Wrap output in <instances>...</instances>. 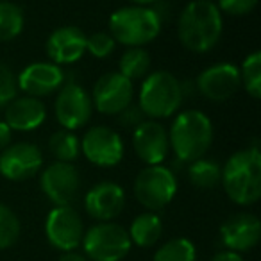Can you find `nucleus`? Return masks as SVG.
Masks as SVG:
<instances>
[{
  "instance_id": "obj_1",
  "label": "nucleus",
  "mask_w": 261,
  "mask_h": 261,
  "mask_svg": "<svg viewBox=\"0 0 261 261\" xmlns=\"http://www.w3.org/2000/svg\"><path fill=\"white\" fill-rule=\"evenodd\" d=\"M224 22L222 13L211 0H192L177 20V36L190 52H210L220 41Z\"/></svg>"
},
{
  "instance_id": "obj_2",
  "label": "nucleus",
  "mask_w": 261,
  "mask_h": 261,
  "mask_svg": "<svg viewBox=\"0 0 261 261\" xmlns=\"http://www.w3.org/2000/svg\"><path fill=\"white\" fill-rule=\"evenodd\" d=\"M220 182L227 197L238 206L256 204L261 197V150L256 140L250 147L234 152L222 167Z\"/></svg>"
},
{
  "instance_id": "obj_3",
  "label": "nucleus",
  "mask_w": 261,
  "mask_h": 261,
  "mask_svg": "<svg viewBox=\"0 0 261 261\" xmlns=\"http://www.w3.org/2000/svg\"><path fill=\"white\" fill-rule=\"evenodd\" d=\"M168 142L181 163H192L206 156L213 142V123L199 109H188L175 116Z\"/></svg>"
},
{
  "instance_id": "obj_4",
  "label": "nucleus",
  "mask_w": 261,
  "mask_h": 261,
  "mask_svg": "<svg viewBox=\"0 0 261 261\" xmlns=\"http://www.w3.org/2000/svg\"><path fill=\"white\" fill-rule=\"evenodd\" d=\"M161 20L156 11L147 6H127L109 16V31L115 41L127 47H143L160 36Z\"/></svg>"
},
{
  "instance_id": "obj_5",
  "label": "nucleus",
  "mask_w": 261,
  "mask_h": 261,
  "mask_svg": "<svg viewBox=\"0 0 261 261\" xmlns=\"http://www.w3.org/2000/svg\"><path fill=\"white\" fill-rule=\"evenodd\" d=\"M182 98L185 97L177 77L167 70H158L149 73L143 81L138 106L145 116L160 120L174 115L181 108Z\"/></svg>"
},
{
  "instance_id": "obj_6",
  "label": "nucleus",
  "mask_w": 261,
  "mask_h": 261,
  "mask_svg": "<svg viewBox=\"0 0 261 261\" xmlns=\"http://www.w3.org/2000/svg\"><path fill=\"white\" fill-rule=\"evenodd\" d=\"M83 247L91 261H122L130 250L129 232L113 222H98L83 236Z\"/></svg>"
},
{
  "instance_id": "obj_7",
  "label": "nucleus",
  "mask_w": 261,
  "mask_h": 261,
  "mask_svg": "<svg viewBox=\"0 0 261 261\" xmlns=\"http://www.w3.org/2000/svg\"><path fill=\"white\" fill-rule=\"evenodd\" d=\"M177 193V179L170 168L163 165L145 167L135 181V197L149 211H160L172 202Z\"/></svg>"
},
{
  "instance_id": "obj_8",
  "label": "nucleus",
  "mask_w": 261,
  "mask_h": 261,
  "mask_svg": "<svg viewBox=\"0 0 261 261\" xmlns=\"http://www.w3.org/2000/svg\"><path fill=\"white\" fill-rule=\"evenodd\" d=\"M45 234L54 249L72 252L81 245L84 236L81 215L72 206H54L45 220Z\"/></svg>"
},
{
  "instance_id": "obj_9",
  "label": "nucleus",
  "mask_w": 261,
  "mask_h": 261,
  "mask_svg": "<svg viewBox=\"0 0 261 261\" xmlns=\"http://www.w3.org/2000/svg\"><path fill=\"white\" fill-rule=\"evenodd\" d=\"M40 186L54 206H72L79 195L81 175L72 163L54 161L41 172Z\"/></svg>"
},
{
  "instance_id": "obj_10",
  "label": "nucleus",
  "mask_w": 261,
  "mask_h": 261,
  "mask_svg": "<svg viewBox=\"0 0 261 261\" xmlns=\"http://www.w3.org/2000/svg\"><path fill=\"white\" fill-rule=\"evenodd\" d=\"M81 150L90 163L102 168L116 167L123 158V142L122 136L111 127L97 125L86 130L84 138L81 140Z\"/></svg>"
},
{
  "instance_id": "obj_11",
  "label": "nucleus",
  "mask_w": 261,
  "mask_h": 261,
  "mask_svg": "<svg viewBox=\"0 0 261 261\" xmlns=\"http://www.w3.org/2000/svg\"><path fill=\"white\" fill-rule=\"evenodd\" d=\"M56 118L65 129L75 130L84 127L91 118L93 104L91 97L81 84L68 83L59 88L54 104Z\"/></svg>"
},
{
  "instance_id": "obj_12",
  "label": "nucleus",
  "mask_w": 261,
  "mask_h": 261,
  "mask_svg": "<svg viewBox=\"0 0 261 261\" xmlns=\"http://www.w3.org/2000/svg\"><path fill=\"white\" fill-rule=\"evenodd\" d=\"M41 167L43 154L34 143H13L0 154V175L9 181H27L34 177Z\"/></svg>"
},
{
  "instance_id": "obj_13",
  "label": "nucleus",
  "mask_w": 261,
  "mask_h": 261,
  "mask_svg": "<svg viewBox=\"0 0 261 261\" xmlns=\"http://www.w3.org/2000/svg\"><path fill=\"white\" fill-rule=\"evenodd\" d=\"M133 83L118 72L98 77L91 93V104L104 115H118L133 102Z\"/></svg>"
},
{
  "instance_id": "obj_14",
  "label": "nucleus",
  "mask_w": 261,
  "mask_h": 261,
  "mask_svg": "<svg viewBox=\"0 0 261 261\" xmlns=\"http://www.w3.org/2000/svg\"><path fill=\"white\" fill-rule=\"evenodd\" d=\"M242 86L238 66L231 63L211 65L197 77L195 88L200 95L211 102H225Z\"/></svg>"
},
{
  "instance_id": "obj_15",
  "label": "nucleus",
  "mask_w": 261,
  "mask_h": 261,
  "mask_svg": "<svg viewBox=\"0 0 261 261\" xmlns=\"http://www.w3.org/2000/svg\"><path fill=\"white\" fill-rule=\"evenodd\" d=\"M133 149L147 167L161 165L170 150L167 129L156 120H145L133 130Z\"/></svg>"
},
{
  "instance_id": "obj_16",
  "label": "nucleus",
  "mask_w": 261,
  "mask_h": 261,
  "mask_svg": "<svg viewBox=\"0 0 261 261\" xmlns=\"http://www.w3.org/2000/svg\"><path fill=\"white\" fill-rule=\"evenodd\" d=\"M63 81H65V73H63L61 66L54 65V63H31L20 72L18 88L29 97H47L58 91L61 88Z\"/></svg>"
},
{
  "instance_id": "obj_17",
  "label": "nucleus",
  "mask_w": 261,
  "mask_h": 261,
  "mask_svg": "<svg viewBox=\"0 0 261 261\" xmlns=\"http://www.w3.org/2000/svg\"><path fill=\"white\" fill-rule=\"evenodd\" d=\"M261 238V222L252 213H236L220 227V240L227 250L245 252L257 245Z\"/></svg>"
},
{
  "instance_id": "obj_18",
  "label": "nucleus",
  "mask_w": 261,
  "mask_h": 261,
  "mask_svg": "<svg viewBox=\"0 0 261 261\" xmlns=\"http://www.w3.org/2000/svg\"><path fill=\"white\" fill-rule=\"evenodd\" d=\"M125 206V192L116 182L104 181L95 185L84 197L88 215L98 222H109L122 213Z\"/></svg>"
},
{
  "instance_id": "obj_19",
  "label": "nucleus",
  "mask_w": 261,
  "mask_h": 261,
  "mask_svg": "<svg viewBox=\"0 0 261 261\" xmlns=\"http://www.w3.org/2000/svg\"><path fill=\"white\" fill-rule=\"evenodd\" d=\"M45 48L54 65H72L86 52V34L73 25L58 27L50 33Z\"/></svg>"
},
{
  "instance_id": "obj_20",
  "label": "nucleus",
  "mask_w": 261,
  "mask_h": 261,
  "mask_svg": "<svg viewBox=\"0 0 261 261\" xmlns=\"http://www.w3.org/2000/svg\"><path fill=\"white\" fill-rule=\"evenodd\" d=\"M47 118L45 104L36 97H15L6 106L4 122L11 127V130H34Z\"/></svg>"
},
{
  "instance_id": "obj_21",
  "label": "nucleus",
  "mask_w": 261,
  "mask_h": 261,
  "mask_svg": "<svg viewBox=\"0 0 261 261\" xmlns=\"http://www.w3.org/2000/svg\"><path fill=\"white\" fill-rule=\"evenodd\" d=\"M129 238L130 243H136L138 247H152L158 243L163 232V222L156 213L149 211V213H142L133 220L129 227Z\"/></svg>"
},
{
  "instance_id": "obj_22",
  "label": "nucleus",
  "mask_w": 261,
  "mask_h": 261,
  "mask_svg": "<svg viewBox=\"0 0 261 261\" xmlns=\"http://www.w3.org/2000/svg\"><path fill=\"white\" fill-rule=\"evenodd\" d=\"M188 177L195 188L200 190H211L220 182L222 177V167L213 160L200 158L190 163L188 167Z\"/></svg>"
},
{
  "instance_id": "obj_23",
  "label": "nucleus",
  "mask_w": 261,
  "mask_h": 261,
  "mask_svg": "<svg viewBox=\"0 0 261 261\" xmlns=\"http://www.w3.org/2000/svg\"><path fill=\"white\" fill-rule=\"evenodd\" d=\"M48 150L56 158V161H61V163H72L79 158L81 152V142L73 130L61 129L56 130L54 135L48 140Z\"/></svg>"
},
{
  "instance_id": "obj_24",
  "label": "nucleus",
  "mask_w": 261,
  "mask_h": 261,
  "mask_svg": "<svg viewBox=\"0 0 261 261\" xmlns=\"http://www.w3.org/2000/svg\"><path fill=\"white\" fill-rule=\"evenodd\" d=\"M118 73H122L130 83L135 79H142L149 73L150 68V56L145 48L142 47H130L129 50L123 52L118 63Z\"/></svg>"
},
{
  "instance_id": "obj_25",
  "label": "nucleus",
  "mask_w": 261,
  "mask_h": 261,
  "mask_svg": "<svg viewBox=\"0 0 261 261\" xmlns=\"http://www.w3.org/2000/svg\"><path fill=\"white\" fill-rule=\"evenodd\" d=\"M23 11L20 6L0 0V43L11 41L23 31Z\"/></svg>"
},
{
  "instance_id": "obj_26",
  "label": "nucleus",
  "mask_w": 261,
  "mask_h": 261,
  "mask_svg": "<svg viewBox=\"0 0 261 261\" xmlns=\"http://www.w3.org/2000/svg\"><path fill=\"white\" fill-rule=\"evenodd\" d=\"M197 249L188 238H174L156 250L152 261H195Z\"/></svg>"
},
{
  "instance_id": "obj_27",
  "label": "nucleus",
  "mask_w": 261,
  "mask_h": 261,
  "mask_svg": "<svg viewBox=\"0 0 261 261\" xmlns=\"http://www.w3.org/2000/svg\"><path fill=\"white\" fill-rule=\"evenodd\" d=\"M240 81L252 98L261 97V52H252L242 63Z\"/></svg>"
},
{
  "instance_id": "obj_28",
  "label": "nucleus",
  "mask_w": 261,
  "mask_h": 261,
  "mask_svg": "<svg viewBox=\"0 0 261 261\" xmlns=\"http://www.w3.org/2000/svg\"><path fill=\"white\" fill-rule=\"evenodd\" d=\"M20 236V220L11 207L0 204V250L9 249Z\"/></svg>"
},
{
  "instance_id": "obj_29",
  "label": "nucleus",
  "mask_w": 261,
  "mask_h": 261,
  "mask_svg": "<svg viewBox=\"0 0 261 261\" xmlns=\"http://www.w3.org/2000/svg\"><path fill=\"white\" fill-rule=\"evenodd\" d=\"M116 41L109 33H93L86 36V50L93 58L106 59L115 52Z\"/></svg>"
},
{
  "instance_id": "obj_30",
  "label": "nucleus",
  "mask_w": 261,
  "mask_h": 261,
  "mask_svg": "<svg viewBox=\"0 0 261 261\" xmlns=\"http://www.w3.org/2000/svg\"><path fill=\"white\" fill-rule=\"evenodd\" d=\"M16 91H18L16 75L6 63L0 61V108L8 106L16 97Z\"/></svg>"
},
{
  "instance_id": "obj_31",
  "label": "nucleus",
  "mask_w": 261,
  "mask_h": 261,
  "mask_svg": "<svg viewBox=\"0 0 261 261\" xmlns=\"http://www.w3.org/2000/svg\"><path fill=\"white\" fill-rule=\"evenodd\" d=\"M257 6V0H218L217 8L220 13L231 16H245L254 11Z\"/></svg>"
},
{
  "instance_id": "obj_32",
  "label": "nucleus",
  "mask_w": 261,
  "mask_h": 261,
  "mask_svg": "<svg viewBox=\"0 0 261 261\" xmlns=\"http://www.w3.org/2000/svg\"><path fill=\"white\" fill-rule=\"evenodd\" d=\"M147 120L145 113L142 111L138 104H129L123 111L118 113V122L127 129H136L140 123H143Z\"/></svg>"
},
{
  "instance_id": "obj_33",
  "label": "nucleus",
  "mask_w": 261,
  "mask_h": 261,
  "mask_svg": "<svg viewBox=\"0 0 261 261\" xmlns=\"http://www.w3.org/2000/svg\"><path fill=\"white\" fill-rule=\"evenodd\" d=\"M11 138H13V130L4 120H0V150H4L6 147L11 145Z\"/></svg>"
},
{
  "instance_id": "obj_34",
  "label": "nucleus",
  "mask_w": 261,
  "mask_h": 261,
  "mask_svg": "<svg viewBox=\"0 0 261 261\" xmlns=\"http://www.w3.org/2000/svg\"><path fill=\"white\" fill-rule=\"evenodd\" d=\"M211 261H243L240 252H232V250H220L213 256Z\"/></svg>"
},
{
  "instance_id": "obj_35",
  "label": "nucleus",
  "mask_w": 261,
  "mask_h": 261,
  "mask_svg": "<svg viewBox=\"0 0 261 261\" xmlns=\"http://www.w3.org/2000/svg\"><path fill=\"white\" fill-rule=\"evenodd\" d=\"M59 261H90L86 256H83V254H77V252H65L61 257H59Z\"/></svg>"
},
{
  "instance_id": "obj_36",
  "label": "nucleus",
  "mask_w": 261,
  "mask_h": 261,
  "mask_svg": "<svg viewBox=\"0 0 261 261\" xmlns=\"http://www.w3.org/2000/svg\"><path fill=\"white\" fill-rule=\"evenodd\" d=\"M129 2H133V4H136V6H147V8H149L150 4H156L160 0H129Z\"/></svg>"
}]
</instances>
